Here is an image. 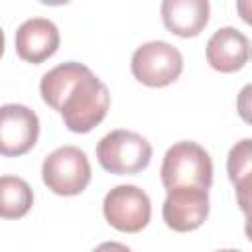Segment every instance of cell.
<instances>
[{
  "instance_id": "1",
  "label": "cell",
  "mask_w": 252,
  "mask_h": 252,
  "mask_svg": "<svg viewBox=\"0 0 252 252\" xmlns=\"http://www.w3.org/2000/svg\"><path fill=\"white\" fill-rule=\"evenodd\" d=\"M39 93L43 102L57 110L65 126L75 134H87L98 126L110 106L106 85L77 61L59 63L43 73Z\"/></svg>"
},
{
  "instance_id": "2",
  "label": "cell",
  "mask_w": 252,
  "mask_h": 252,
  "mask_svg": "<svg viewBox=\"0 0 252 252\" xmlns=\"http://www.w3.org/2000/svg\"><path fill=\"white\" fill-rule=\"evenodd\" d=\"M159 177L165 191L175 187L209 189L213 183V159L203 146L183 140L165 152Z\"/></svg>"
},
{
  "instance_id": "3",
  "label": "cell",
  "mask_w": 252,
  "mask_h": 252,
  "mask_svg": "<svg viewBox=\"0 0 252 252\" xmlns=\"http://www.w3.org/2000/svg\"><path fill=\"white\" fill-rule=\"evenodd\" d=\"M96 158L102 169L114 175H136L152 161V144L138 132L112 130L96 144Z\"/></svg>"
},
{
  "instance_id": "4",
  "label": "cell",
  "mask_w": 252,
  "mask_h": 252,
  "mask_svg": "<svg viewBox=\"0 0 252 252\" xmlns=\"http://www.w3.org/2000/svg\"><path fill=\"white\" fill-rule=\"evenodd\" d=\"M41 179L49 191L63 197L79 195L91 183V163L87 154L77 146H61L45 156Z\"/></svg>"
},
{
  "instance_id": "5",
  "label": "cell",
  "mask_w": 252,
  "mask_h": 252,
  "mask_svg": "<svg viewBox=\"0 0 252 252\" xmlns=\"http://www.w3.org/2000/svg\"><path fill=\"white\" fill-rule=\"evenodd\" d=\"M130 69L134 79L146 87H167L179 79L183 71V55L167 41H146L132 53Z\"/></svg>"
},
{
  "instance_id": "6",
  "label": "cell",
  "mask_w": 252,
  "mask_h": 252,
  "mask_svg": "<svg viewBox=\"0 0 252 252\" xmlns=\"http://www.w3.org/2000/svg\"><path fill=\"white\" fill-rule=\"evenodd\" d=\"M106 222L120 232H140L152 219V203L144 189L136 185H116L102 201Z\"/></svg>"
},
{
  "instance_id": "7",
  "label": "cell",
  "mask_w": 252,
  "mask_h": 252,
  "mask_svg": "<svg viewBox=\"0 0 252 252\" xmlns=\"http://www.w3.org/2000/svg\"><path fill=\"white\" fill-rule=\"evenodd\" d=\"M163 222L175 232L199 228L209 217V189L175 187L167 191L161 207Z\"/></svg>"
},
{
  "instance_id": "8",
  "label": "cell",
  "mask_w": 252,
  "mask_h": 252,
  "mask_svg": "<svg viewBox=\"0 0 252 252\" xmlns=\"http://www.w3.org/2000/svg\"><path fill=\"white\" fill-rule=\"evenodd\" d=\"M39 136L37 114L24 104H4L0 108V152L6 158L24 156Z\"/></svg>"
},
{
  "instance_id": "9",
  "label": "cell",
  "mask_w": 252,
  "mask_h": 252,
  "mask_svg": "<svg viewBox=\"0 0 252 252\" xmlns=\"http://www.w3.org/2000/svg\"><path fill=\"white\" fill-rule=\"evenodd\" d=\"M59 30L47 18H30L16 30V53L28 63H43L59 47Z\"/></svg>"
},
{
  "instance_id": "10",
  "label": "cell",
  "mask_w": 252,
  "mask_h": 252,
  "mask_svg": "<svg viewBox=\"0 0 252 252\" xmlns=\"http://www.w3.org/2000/svg\"><path fill=\"white\" fill-rule=\"evenodd\" d=\"M207 63L220 73H234L242 69L252 57V45L248 37L232 28H219L207 41Z\"/></svg>"
},
{
  "instance_id": "11",
  "label": "cell",
  "mask_w": 252,
  "mask_h": 252,
  "mask_svg": "<svg viewBox=\"0 0 252 252\" xmlns=\"http://www.w3.org/2000/svg\"><path fill=\"white\" fill-rule=\"evenodd\" d=\"M211 6L207 0H163L161 20L179 37H195L209 24Z\"/></svg>"
},
{
  "instance_id": "12",
  "label": "cell",
  "mask_w": 252,
  "mask_h": 252,
  "mask_svg": "<svg viewBox=\"0 0 252 252\" xmlns=\"http://www.w3.org/2000/svg\"><path fill=\"white\" fill-rule=\"evenodd\" d=\"M226 173L234 185L236 203L240 211L252 215V138L236 142L226 156Z\"/></svg>"
},
{
  "instance_id": "13",
  "label": "cell",
  "mask_w": 252,
  "mask_h": 252,
  "mask_svg": "<svg viewBox=\"0 0 252 252\" xmlns=\"http://www.w3.org/2000/svg\"><path fill=\"white\" fill-rule=\"evenodd\" d=\"M33 205L30 183L18 175L0 177V215L4 219H22Z\"/></svg>"
},
{
  "instance_id": "14",
  "label": "cell",
  "mask_w": 252,
  "mask_h": 252,
  "mask_svg": "<svg viewBox=\"0 0 252 252\" xmlns=\"http://www.w3.org/2000/svg\"><path fill=\"white\" fill-rule=\"evenodd\" d=\"M236 110L244 122L252 124V83L240 89L238 98H236Z\"/></svg>"
},
{
  "instance_id": "15",
  "label": "cell",
  "mask_w": 252,
  "mask_h": 252,
  "mask_svg": "<svg viewBox=\"0 0 252 252\" xmlns=\"http://www.w3.org/2000/svg\"><path fill=\"white\" fill-rule=\"evenodd\" d=\"M93 252H132L126 244H122V242H116V240H108V242H102V244H98Z\"/></svg>"
},
{
  "instance_id": "16",
  "label": "cell",
  "mask_w": 252,
  "mask_h": 252,
  "mask_svg": "<svg viewBox=\"0 0 252 252\" xmlns=\"http://www.w3.org/2000/svg\"><path fill=\"white\" fill-rule=\"evenodd\" d=\"M236 12L248 26H252V0H238L236 2Z\"/></svg>"
},
{
  "instance_id": "17",
  "label": "cell",
  "mask_w": 252,
  "mask_h": 252,
  "mask_svg": "<svg viewBox=\"0 0 252 252\" xmlns=\"http://www.w3.org/2000/svg\"><path fill=\"white\" fill-rule=\"evenodd\" d=\"M244 232H246V236H248V240L252 242V215H250V217H246V224H244Z\"/></svg>"
},
{
  "instance_id": "18",
  "label": "cell",
  "mask_w": 252,
  "mask_h": 252,
  "mask_svg": "<svg viewBox=\"0 0 252 252\" xmlns=\"http://www.w3.org/2000/svg\"><path fill=\"white\" fill-rule=\"evenodd\" d=\"M215 252H240L236 248H222V250H215Z\"/></svg>"
}]
</instances>
